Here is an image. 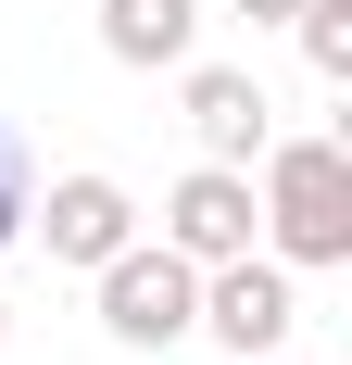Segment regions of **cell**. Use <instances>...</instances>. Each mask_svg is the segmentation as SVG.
Returning a JSON list of instances; mask_svg holds the SVG:
<instances>
[{"label":"cell","instance_id":"277c9868","mask_svg":"<svg viewBox=\"0 0 352 365\" xmlns=\"http://www.w3.org/2000/svg\"><path fill=\"white\" fill-rule=\"evenodd\" d=\"M26 227L51 240V264H101L139 240V202H126V177H101V164H76V177L26 189Z\"/></svg>","mask_w":352,"mask_h":365},{"label":"cell","instance_id":"6da1fadb","mask_svg":"<svg viewBox=\"0 0 352 365\" xmlns=\"http://www.w3.org/2000/svg\"><path fill=\"white\" fill-rule=\"evenodd\" d=\"M252 240L289 264V277H327L352 264V139H264L252 151Z\"/></svg>","mask_w":352,"mask_h":365},{"label":"cell","instance_id":"52a82bcc","mask_svg":"<svg viewBox=\"0 0 352 365\" xmlns=\"http://www.w3.org/2000/svg\"><path fill=\"white\" fill-rule=\"evenodd\" d=\"M101 51L126 76H176L202 51V0H101Z\"/></svg>","mask_w":352,"mask_h":365},{"label":"cell","instance_id":"30bf717a","mask_svg":"<svg viewBox=\"0 0 352 365\" xmlns=\"http://www.w3.org/2000/svg\"><path fill=\"white\" fill-rule=\"evenodd\" d=\"M227 13H252V26H289V13H302V0H227Z\"/></svg>","mask_w":352,"mask_h":365},{"label":"cell","instance_id":"ba28073f","mask_svg":"<svg viewBox=\"0 0 352 365\" xmlns=\"http://www.w3.org/2000/svg\"><path fill=\"white\" fill-rule=\"evenodd\" d=\"M289 38H302V63H315L327 88H352V0H302Z\"/></svg>","mask_w":352,"mask_h":365},{"label":"cell","instance_id":"9c48e42d","mask_svg":"<svg viewBox=\"0 0 352 365\" xmlns=\"http://www.w3.org/2000/svg\"><path fill=\"white\" fill-rule=\"evenodd\" d=\"M26 240V164H0V252Z\"/></svg>","mask_w":352,"mask_h":365},{"label":"cell","instance_id":"7c38bea8","mask_svg":"<svg viewBox=\"0 0 352 365\" xmlns=\"http://www.w3.org/2000/svg\"><path fill=\"white\" fill-rule=\"evenodd\" d=\"M0 353H13V302H0Z\"/></svg>","mask_w":352,"mask_h":365},{"label":"cell","instance_id":"8fae6325","mask_svg":"<svg viewBox=\"0 0 352 365\" xmlns=\"http://www.w3.org/2000/svg\"><path fill=\"white\" fill-rule=\"evenodd\" d=\"M0 164H26V151H13V126H0Z\"/></svg>","mask_w":352,"mask_h":365},{"label":"cell","instance_id":"3957f363","mask_svg":"<svg viewBox=\"0 0 352 365\" xmlns=\"http://www.w3.org/2000/svg\"><path fill=\"white\" fill-rule=\"evenodd\" d=\"M202 328L227 340V365L289 353V328H302V277H289L264 240H252V252H227V264H202Z\"/></svg>","mask_w":352,"mask_h":365},{"label":"cell","instance_id":"5b68a950","mask_svg":"<svg viewBox=\"0 0 352 365\" xmlns=\"http://www.w3.org/2000/svg\"><path fill=\"white\" fill-rule=\"evenodd\" d=\"M252 164H189V177L164 189V252H189V264H227V252H252Z\"/></svg>","mask_w":352,"mask_h":365},{"label":"cell","instance_id":"7a4b0ae2","mask_svg":"<svg viewBox=\"0 0 352 365\" xmlns=\"http://www.w3.org/2000/svg\"><path fill=\"white\" fill-rule=\"evenodd\" d=\"M88 290H101V328L126 340V353H164V340H189L202 328V264L189 252H164V240H126V252H101L88 264Z\"/></svg>","mask_w":352,"mask_h":365},{"label":"cell","instance_id":"8992f818","mask_svg":"<svg viewBox=\"0 0 352 365\" xmlns=\"http://www.w3.org/2000/svg\"><path fill=\"white\" fill-rule=\"evenodd\" d=\"M189 139H202V164H252V151L277 139V101H264V76L252 63H202V51H189Z\"/></svg>","mask_w":352,"mask_h":365},{"label":"cell","instance_id":"4fadbf2b","mask_svg":"<svg viewBox=\"0 0 352 365\" xmlns=\"http://www.w3.org/2000/svg\"><path fill=\"white\" fill-rule=\"evenodd\" d=\"M252 365H277V353H252Z\"/></svg>","mask_w":352,"mask_h":365}]
</instances>
